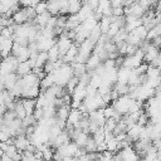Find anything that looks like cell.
Instances as JSON below:
<instances>
[{"label": "cell", "instance_id": "28", "mask_svg": "<svg viewBox=\"0 0 161 161\" xmlns=\"http://www.w3.org/2000/svg\"><path fill=\"white\" fill-rule=\"evenodd\" d=\"M126 36H127V31L122 28V29H119V30L116 33V35L112 38V42L117 45V44H119V43H123V42L126 40Z\"/></svg>", "mask_w": 161, "mask_h": 161}, {"label": "cell", "instance_id": "25", "mask_svg": "<svg viewBox=\"0 0 161 161\" xmlns=\"http://www.w3.org/2000/svg\"><path fill=\"white\" fill-rule=\"evenodd\" d=\"M47 62H48V53L47 52H38L36 58H35V67L36 68H43V65Z\"/></svg>", "mask_w": 161, "mask_h": 161}, {"label": "cell", "instance_id": "13", "mask_svg": "<svg viewBox=\"0 0 161 161\" xmlns=\"http://www.w3.org/2000/svg\"><path fill=\"white\" fill-rule=\"evenodd\" d=\"M86 98V86L78 83V86L74 88V91L72 92V101L75 102H82Z\"/></svg>", "mask_w": 161, "mask_h": 161}, {"label": "cell", "instance_id": "8", "mask_svg": "<svg viewBox=\"0 0 161 161\" xmlns=\"http://www.w3.org/2000/svg\"><path fill=\"white\" fill-rule=\"evenodd\" d=\"M39 93H40L39 84H36V86H31V87H26V88H21V98L36 99L38 96H39Z\"/></svg>", "mask_w": 161, "mask_h": 161}, {"label": "cell", "instance_id": "26", "mask_svg": "<svg viewBox=\"0 0 161 161\" xmlns=\"http://www.w3.org/2000/svg\"><path fill=\"white\" fill-rule=\"evenodd\" d=\"M88 137H89V136H88V133H84V132L79 131V132L77 133L75 138L73 140V142H74L78 147H84V145H86V142H87Z\"/></svg>", "mask_w": 161, "mask_h": 161}, {"label": "cell", "instance_id": "3", "mask_svg": "<svg viewBox=\"0 0 161 161\" xmlns=\"http://www.w3.org/2000/svg\"><path fill=\"white\" fill-rule=\"evenodd\" d=\"M36 49L38 52H48L53 45H55L57 43V39L53 38V39H47V38H43L40 35V33L38 31V36H36Z\"/></svg>", "mask_w": 161, "mask_h": 161}, {"label": "cell", "instance_id": "16", "mask_svg": "<svg viewBox=\"0 0 161 161\" xmlns=\"http://www.w3.org/2000/svg\"><path fill=\"white\" fill-rule=\"evenodd\" d=\"M21 104L24 107V111L26 116L33 114L35 107H36V101L35 99H29V98H21Z\"/></svg>", "mask_w": 161, "mask_h": 161}, {"label": "cell", "instance_id": "48", "mask_svg": "<svg viewBox=\"0 0 161 161\" xmlns=\"http://www.w3.org/2000/svg\"><path fill=\"white\" fill-rule=\"evenodd\" d=\"M122 1H123V0H109L111 8H118V6H122Z\"/></svg>", "mask_w": 161, "mask_h": 161}, {"label": "cell", "instance_id": "19", "mask_svg": "<svg viewBox=\"0 0 161 161\" xmlns=\"http://www.w3.org/2000/svg\"><path fill=\"white\" fill-rule=\"evenodd\" d=\"M30 72H31V68H30L28 60L19 63L18 67H16V69H15V73H16L19 77H23V75H25V74H29Z\"/></svg>", "mask_w": 161, "mask_h": 161}, {"label": "cell", "instance_id": "38", "mask_svg": "<svg viewBox=\"0 0 161 161\" xmlns=\"http://www.w3.org/2000/svg\"><path fill=\"white\" fill-rule=\"evenodd\" d=\"M114 113H116V111L113 109L112 106H106V107L103 108V114H104V118H106V119H107V118H112V117L114 116Z\"/></svg>", "mask_w": 161, "mask_h": 161}, {"label": "cell", "instance_id": "52", "mask_svg": "<svg viewBox=\"0 0 161 161\" xmlns=\"http://www.w3.org/2000/svg\"><path fill=\"white\" fill-rule=\"evenodd\" d=\"M153 161H160V155H158L157 157H155V158H153Z\"/></svg>", "mask_w": 161, "mask_h": 161}, {"label": "cell", "instance_id": "10", "mask_svg": "<svg viewBox=\"0 0 161 161\" xmlns=\"http://www.w3.org/2000/svg\"><path fill=\"white\" fill-rule=\"evenodd\" d=\"M55 44H57V47H58L59 55L63 57V55L67 53V50L72 47L73 40H70L69 38H58V42H57Z\"/></svg>", "mask_w": 161, "mask_h": 161}, {"label": "cell", "instance_id": "53", "mask_svg": "<svg viewBox=\"0 0 161 161\" xmlns=\"http://www.w3.org/2000/svg\"><path fill=\"white\" fill-rule=\"evenodd\" d=\"M3 155H4V151H3V150H1V148H0V157H1V156H3Z\"/></svg>", "mask_w": 161, "mask_h": 161}, {"label": "cell", "instance_id": "54", "mask_svg": "<svg viewBox=\"0 0 161 161\" xmlns=\"http://www.w3.org/2000/svg\"><path fill=\"white\" fill-rule=\"evenodd\" d=\"M1 29H3V28H1V26H0V31H1Z\"/></svg>", "mask_w": 161, "mask_h": 161}, {"label": "cell", "instance_id": "9", "mask_svg": "<svg viewBox=\"0 0 161 161\" xmlns=\"http://www.w3.org/2000/svg\"><path fill=\"white\" fill-rule=\"evenodd\" d=\"M160 53H158V48H156V47H153L151 43H150V45L146 48V50L143 52V63H146V64H150L157 55H158Z\"/></svg>", "mask_w": 161, "mask_h": 161}, {"label": "cell", "instance_id": "37", "mask_svg": "<svg viewBox=\"0 0 161 161\" xmlns=\"http://www.w3.org/2000/svg\"><path fill=\"white\" fill-rule=\"evenodd\" d=\"M34 11H35V14H36V15L45 13V11H47V3L40 0V1L34 6Z\"/></svg>", "mask_w": 161, "mask_h": 161}, {"label": "cell", "instance_id": "15", "mask_svg": "<svg viewBox=\"0 0 161 161\" xmlns=\"http://www.w3.org/2000/svg\"><path fill=\"white\" fill-rule=\"evenodd\" d=\"M142 131H143V127L142 126H138L137 123H135L132 127H130L128 130H127V136L128 137H131V140L135 142L136 140H138L140 138V136H141V133H142Z\"/></svg>", "mask_w": 161, "mask_h": 161}, {"label": "cell", "instance_id": "47", "mask_svg": "<svg viewBox=\"0 0 161 161\" xmlns=\"http://www.w3.org/2000/svg\"><path fill=\"white\" fill-rule=\"evenodd\" d=\"M160 59H161V58H160V54H158V55H157V57H156V58H155V59H153V60H152V62H151L148 65L155 67V68H160V62H161Z\"/></svg>", "mask_w": 161, "mask_h": 161}, {"label": "cell", "instance_id": "34", "mask_svg": "<svg viewBox=\"0 0 161 161\" xmlns=\"http://www.w3.org/2000/svg\"><path fill=\"white\" fill-rule=\"evenodd\" d=\"M145 74H146L147 78H158L160 77V70H158V68H155V67L148 65Z\"/></svg>", "mask_w": 161, "mask_h": 161}, {"label": "cell", "instance_id": "49", "mask_svg": "<svg viewBox=\"0 0 161 161\" xmlns=\"http://www.w3.org/2000/svg\"><path fill=\"white\" fill-rule=\"evenodd\" d=\"M62 161H77V158L74 156H67V157H63Z\"/></svg>", "mask_w": 161, "mask_h": 161}, {"label": "cell", "instance_id": "30", "mask_svg": "<svg viewBox=\"0 0 161 161\" xmlns=\"http://www.w3.org/2000/svg\"><path fill=\"white\" fill-rule=\"evenodd\" d=\"M132 33L140 39V40H146V35H147V29L143 25H140L138 28H136L135 30H132Z\"/></svg>", "mask_w": 161, "mask_h": 161}, {"label": "cell", "instance_id": "14", "mask_svg": "<svg viewBox=\"0 0 161 161\" xmlns=\"http://www.w3.org/2000/svg\"><path fill=\"white\" fill-rule=\"evenodd\" d=\"M13 44H14V42H13V39H11V38H5V39H4V42L0 44V55L3 57V59H4V58H6V57L11 53Z\"/></svg>", "mask_w": 161, "mask_h": 161}, {"label": "cell", "instance_id": "35", "mask_svg": "<svg viewBox=\"0 0 161 161\" xmlns=\"http://www.w3.org/2000/svg\"><path fill=\"white\" fill-rule=\"evenodd\" d=\"M88 86H91V87H92V88H94V89H98V88H99V86H101V77L93 73V74L91 75V79H89Z\"/></svg>", "mask_w": 161, "mask_h": 161}, {"label": "cell", "instance_id": "46", "mask_svg": "<svg viewBox=\"0 0 161 161\" xmlns=\"http://www.w3.org/2000/svg\"><path fill=\"white\" fill-rule=\"evenodd\" d=\"M136 50H137V47L127 44V48H126V54H127V55H133Z\"/></svg>", "mask_w": 161, "mask_h": 161}, {"label": "cell", "instance_id": "27", "mask_svg": "<svg viewBox=\"0 0 161 161\" xmlns=\"http://www.w3.org/2000/svg\"><path fill=\"white\" fill-rule=\"evenodd\" d=\"M47 53H48V60H49V62H57L59 58H62V57L59 55V50H58L57 44L53 45Z\"/></svg>", "mask_w": 161, "mask_h": 161}, {"label": "cell", "instance_id": "36", "mask_svg": "<svg viewBox=\"0 0 161 161\" xmlns=\"http://www.w3.org/2000/svg\"><path fill=\"white\" fill-rule=\"evenodd\" d=\"M15 98H21V86H20V83H19V79H18V82L14 84V87L9 91Z\"/></svg>", "mask_w": 161, "mask_h": 161}, {"label": "cell", "instance_id": "22", "mask_svg": "<svg viewBox=\"0 0 161 161\" xmlns=\"http://www.w3.org/2000/svg\"><path fill=\"white\" fill-rule=\"evenodd\" d=\"M69 111H70V107L69 106H62L59 108H57V112H55V117L60 121H67L68 118V114H69Z\"/></svg>", "mask_w": 161, "mask_h": 161}, {"label": "cell", "instance_id": "41", "mask_svg": "<svg viewBox=\"0 0 161 161\" xmlns=\"http://www.w3.org/2000/svg\"><path fill=\"white\" fill-rule=\"evenodd\" d=\"M39 1H40V0H18V3H19L21 6H24V8H26V6L34 8Z\"/></svg>", "mask_w": 161, "mask_h": 161}, {"label": "cell", "instance_id": "50", "mask_svg": "<svg viewBox=\"0 0 161 161\" xmlns=\"http://www.w3.org/2000/svg\"><path fill=\"white\" fill-rule=\"evenodd\" d=\"M8 146H9V145H8V143H6V142H0V148H1V150H3V151H5V150H6V147H8Z\"/></svg>", "mask_w": 161, "mask_h": 161}, {"label": "cell", "instance_id": "33", "mask_svg": "<svg viewBox=\"0 0 161 161\" xmlns=\"http://www.w3.org/2000/svg\"><path fill=\"white\" fill-rule=\"evenodd\" d=\"M116 123H117L116 119H113V118H107L102 128H103L104 132H112V131L114 130V127H116Z\"/></svg>", "mask_w": 161, "mask_h": 161}, {"label": "cell", "instance_id": "43", "mask_svg": "<svg viewBox=\"0 0 161 161\" xmlns=\"http://www.w3.org/2000/svg\"><path fill=\"white\" fill-rule=\"evenodd\" d=\"M16 152H18V150H16V147H15L14 145H9V146L6 147V150L4 151V153H5V155H8L10 158H11V156H13V155H15Z\"/></svg>", "mask_w": 161, "mask_h": 161}, {"label": "cell", "instance_id": "11", "mask_svg": "<svg viewBox=\"0 0 161 161\" xmlns=\"http://www.w3.org/2000/svg\"><path fill=\"white\" fill-rule=\"evenodd\" d=\"M18 79H19V75H18L15 72L9 73V74L4 75V77H3V82H4V89L10 91V89L14 87V84L18 82Z\"/></svg>", "mask_w": 161, "mask_h": 161}, {"label": "cell", "instance_id": "24", "mask_svg": "<svg viewBox=\"0 0 161 161\" xmlns=\"http://www.w3.org/2000/svg\"><path fill=\"white\" fill-rule=\"evenodd\" d=\"M82 6L80 1H75V0H68V6H67V13H69L70 15H74L79 11Z\"/></svg>", "mask_w": 161, "mask_h": 161}, {"label": "cell", "instance_id": "42", "mask_svg": "<svg viewBox=\"0 0 161 161\" xmlns=\"http://www.w3.org/2000/svg\"><path fill=\"white\" fill-rule=\"evenodd\" d=\"M147 67H148V64H146V63H141L138 67H136V68H135V69H132V70H133L136 74L141 75V74H145V73H146Z\"/></svg>", "mask_w": 161, "mask_h": 161}, {"label": "cell", "instance_id": "18", "mask_svg": "<svg viewBox=\"0 0 161 161\" xmlns=\"http://www.w3.org/2000/svg\"><path fill=\"white\" fill-rule=\"evenodd\" d=\"M50 14L48 13V11H45V13H43V14H39V15H36L35 18H34V23L33 24H35V25H38L40 29L42 28H44L45 25H47V23H48V20L50 19Z\"/></svg>", "mask_w": 161, "mask_h": 161}, {"label": "cell", "instance_id": "51", "mask_svg": "<svg viewBox=\"0 0 161 161\" xmlns=\"http://www.w3.org/2000/svg\"><path fill=\"white\" fill-rule=\"evenodd\" d=\"M4 89V82H3V75H0V92Z\"/></svg>", "mask_w": 161, "mask_h": 161}, {"label": "cell", "instance_id": "45", "mask_svg": "<svg viewBox=\"0 0 161 161\" xmlns=\"http://www.w3.org/2000/svg\"><path fill=\"white\" fill-rule=\"evenodd\" d=\"M112 15L113 16H121V15H123V8L122 6L112 8Z\"/></svg>", "mask_w": 161, "mask_h": 161}, {"label": "cell", "instance_id": "6", "mask_svg": "<svg viewBox=\"0 0 161 161\" xmlns=\"http://www.w3.org/2000/svg\"><path fill=\"white\" fill-rule=\"evenodd\" d=\"M119 155H121L122 161H140V156L132 148V146H128V147L122 148L119 151Z\"/></svg>", "mask_w": 161, "mask_h": 161}, {"label": "cell", "instance_id": "32", "mask_svg": "<svg viewBox=\"0 0 161 161\" xmlns=\"http://www.w3.org/2000/svg\"><path fill=\"white\" fill-rule=\"evenodd\" d=\"M84 150L87 153H91V152H97V145L94 142V140L92 137H88L86 145H84Z\"/></svg>", "mask_w": 161, "mask_h": 161}, {"label": "cell", "instance_id": "2", "mask_svg": "<svg viewBox=\"0 0 161 161\" xmlns=\"http://www.w3.org/2000/svg\"><path fill=\"white\" fill-rule=\"evenodd\" d=\"M131 101H132V98H130L127 94H125V96H119L116 101H113L112 107H113V109H114L118 114L123 116V114L127 113V111H128V106H130Z\"/></svg>", "mask_w": 161, "mask_h": 161}, {"label": "cell", "instance_id": "29", "mask_svg": "<svg viewBox=\"0 0 161 161\" xmlns=\"http://www.w3.org/2000/svg\"><path fill=\"white\" fill-rule=\"evenodd\" d=\"M160 33H161V25L160 24H156L152 29L147 30V35H146V40H151L153 39L155 36H160Z\"/></svg>", "mask_w": 161, "mask_h": 161}, {"label": "cell", "instance_id": "31", "mask_svg": "<svg viewBox=\"0 0 161 161\" xmlns=\"http://www.w3.org/2000/svg\"><path fill=\"white\" fill-rule=\"evenodd\" d=\"M78 83H79V78H78V77H74V75L67 82L65 87H67V89H68V94H72V92H73L74 88L78 86Z\"/></svg>", "mask_w": 161, "mask_h": 161}, {"label": "cell", "instance_id": "1", "mask_svg": "<svg viewBox=\"0 0 161 161\" xmlns=\"http://www.w3.org/2000/svg\"><path fill=\"white\" fill-rule=\"evenodd\" d=\"M53 82L57 86H62L64 87L67 84V82L73 77V69L70 67V64H65L63 63L58 69H55L53 73Z\"/></svg>", "mask_w": 161, "mask_h": 161}, {"label": "cell", "instance_id": "4", "mask_svg": "<svg viewBox=\"0 0 161 161\" xmlns=\"http://www.w3.org/2000/svg\"><path fill=\"white\" fill-rule=\"evenodd\" d=\"M77 150H78V146L74 142H68L65 145L59 146L55 150V152L63 158V157H67V156H74V153H75Z\"/></svg>", "mask_w": 161, "mask_h": 161}, {"label": "cell", "instance_id": "39", "mask_svg": "<svg viewBox=\"0 0 161 161\" xmlns=\"http://www.w3.org/2000/svg\"><path fill=\"white\" fill-rule=\"evenodd\" d=\"M119 30V28H118V25L116 24V23H111V25H109V29H108V31H107V35L112 39L114 35H116V33Z\"/></svg>", "mask_w": 161, "mask_h": 161}, {"label": "cell", "instance_id": "7", "mask_svg": "<svg viewBox=\"0 0 161 161\" xmlns=\"http://www.w3.org/2000/svg\"><path fill=\"white\" fill-rule=\"evenodd\" d=\"M29 140L25 135H18L15 137H13V145L16 147V150L19 152H23L26 150V147L29 146Z\"/></svg>", "mask_w": 161, "mask_h": 161}, {"label": "cell", "instance_id": "23", "mask_svg": "<svg viewBox=\"0 0 161 161\" xmlns=\"http://www.w3.org/2000/svg\"><path fill=\"white\" fill-rule=\"evenodd\" d=\"M109 25H111V16H102L101 20L98 21V26L102 34H107Z\"/></svg>", "mask_w": 161, "mask_h": 161}, {"label": "cell", "instance_id": "20", "mask_svg": "<svg viewBox=\"0 0 161 161\" xmlns=\"http://www.w3.org/2000/svg\"><path fill=\"white\" fill-rule=\"evenodd\" d=\"M53 84H54V82H53V75H52V74H47L42 80H39V88H40V92L47 91V89L50 88Z\"/></svg>", "mask_w": 161, "mask_h": 161}, {"label": "cell", "instance_id": "17", "mask_svg": "<svg viewBox=\"0 0 161 161\" xmlns=\"http://www.w3.org/2000/svg\"><path fill=\"white\" fill-rule=\"evenodd\" d=\"M15 69H16V67L13 63H10L9 60H6V59L1 60V63H0V75L4 77L6 74H9V73L15 72Z\"/></svg>", "mask_w": 161, "mask_h": 161}, {"label": "cell", "instance_id": "21", "mask_svg": "<svg viewBox=\"0 0 161 161\" xmlns=\"http://www.w3.org/2000/svg\"><path fill=\"white\" fill-rule=\"evenodd\" d=\"M70 67H72V69H73V75L74 77H80L82 74H84L86 72H87V69H86V64L84 63H70Z\"/></svg>", "mask_w": 161, "mask_h": 161}, {"label": "cell", "instance_id": "5", "mask_svg": "<svg viewBox=\"0 0 161 161\" xmlns=\"http://www.w3.org/2000/svg\"><path fill=\"white\" fill-rule=\"evenodd\" d=\"M88 119H89V122L96 123L98 127H103V125L106 122V118H104V114H103V109L99 108V109L89 112L88 113Z\"/></svg>", "mask_w": 161, "mask_h": 161}, {"label": "cell", "instance_id": "44", "mask_svg": "<svg viewBox=\"0 0 161 161\" xmlns=\"http://www.w3.org/2000/svg\"><path fill=\"white\" fill-rule=\"evenodd\" d=\"M33 117H34L36 121H39L40 118H43V108L35 107V109H34V112H33Z\"/></svg>", "mask_w": 161, "mask_h": 161}, {"label": "cell", "instance_id": "12", "mask_svg": "<svg viewBox=\"0 0 161 161\" xmlns=\"http://www.w3.org/2000/svg\"><path fill=\"white\" fill-rule=\"evenodd\" d=\"M77 53H78V45H75V44L73 43L72 47L67 50V53L62 57L63 63H65V64L73 63V62H74V58H75V55H77Z\"/></svg>", "mask_w": 161, "mask_h": 161}, {"label": "cell", "instance_id": "40", "mask_svg": "<svg viewBox=\"0 0 161 161\" xmlns=\"http://www.w3.org/2000/svg\"><path fill=\"white\" fill-rule=\"evenodd\" d=\"M148 119H150V118H148V116H147L145 112H142V113L140 114V117H138V119H137V122H136V123H137L138 126H142V127H145V126L147 125Z\"/></svg>", "mask_w": 161, "mask_h": 161}]
</instances>
